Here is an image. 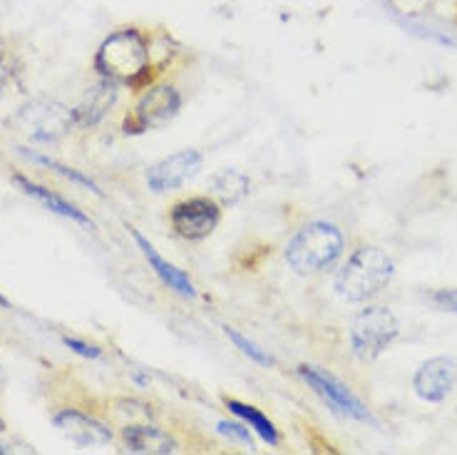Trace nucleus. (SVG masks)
Here are the masks:
<instances>
[{"label":"nucleus","instance_id":"1","mask_svg":"<svg viewBox=\"0 0 457 455\" xmlns=\"http://www.w3.org/2000/svg\"><path fill=\"white\" fill-rule=\"evenodd\" d=\"M395 264L388 254L378 247H363L343 264L336 274V291L345 301H368L370 296L380 294L393 279Z\"/></svg>","mask_w":457,"mask_h":455},{"label":"nucleus","instance_id":"2","mask_svg":"<svg viewBox=\"0 0 457 455\" xmlns=\"http://www.w3.org/2000/svg\"><path fill=\"white\" fill-rule=\"evenodd\" d=\"M95 68L100 70L104 80L114 85H132L139 78L147 75L149 68V50L147 40L137 30H120L104 40L97 57Z\"/></svg>","mask_w":457,"mask_h":455},{"label":"nucleus","instance_id":"3","mask_svg":"<svg viewBox=\"0 0 457 455\" xmlns=\"http://www.w3.org/2000/svg\"><path fill=\"white\" fill-rule=\"evenodd\" d=\"M343 254V234L336 224L311 222L286 247V262L296 274H316L338 262Z\"/></svg>","mask_w":457,"mask_h":455},{"label":"nucleus","instance_id":"4","mask_svg":"<svg viewBox=\"0 0 457 455\" xmlns=\"http://www.w3.org/2000/svg\"><path fill=\"white\" fill-rule=\"evenodd\" d=\"M400 326L395 314L386 307H368L353 319L351 349L361 361H376L390 343L398 339Z\"/></svg>","mask_w":457,"mask_h":455},{"label":"nucleus","instance_id":"5","mask_svg":"<svg viewBox=\"0 0 457 455\" xmlns=\"http://www.w3.org/2000/svg\"><path fill=\"white\" fill-rule=\"evenodd\" d=\"M15 125L30 139L53 142V139L68 135L70 127L75 125V114L65 105L53 103V100H33L18 113Z\"/></svg>","mask_w":457,"mask_h":455},{"label":"nucleus","instance_id":"6","mask_svg":"<svg viewBox=\"0 0 457 455\" xmlns=\"http://www.w3.org/2000/svg\"><path fill=\"white\" fill-rule=\"evenodd\" d=\"M298 374L319 393L320 399L326 400V403H331L333 410H338V413L348 416V418H355V421L376 423L373 416L368 413L366 406H363V400L358 399L353 391L345 386V383H341L333 374L323 371L319 366H301Z\"/></svg>","mask_w":457,"mask_h":455},{"label":"nucleus","instance_id":"7","mask_svg":"<svg viewBox=\"0 0 457 455\" xmlns=\"http://www.w3.org/2000/svg\"><path fill=\"white\" fill-rule=\"evenodd\" d=\"M219 212L217 202L204 199V197H196V199H184L179 205L171 206V229L182 237V240L199 241L209 237L214 229L219 227Z\"/></svg>","mask_w":457,"mask_h":455},{"label":"nucleus","instance_id":"8","mask_svg":"<svg viewBox=\"0 0 457 455\" xmlns=\"http://www.w3.org/2000/svg\"><path fill=\"white\" fill-rule=\"evenodd\" d=\"M202 170V155L196 149H182L177 155H170L167 160L152 164L147 170V184L152 192H170L189 182Z\"/></svg>","mask_w":457,"mask_h":455},{"label":"nucleus","instance_id":"9","mask_svg":"<svg viewBox=\"0 0 457 455\" xmlns=\"http://www.w3.org/2000/svg\"><path fill=\"white\" fill-rule=\"evenodd\" d=\"M179 107H182V97L174 88H170V85L152 88L139 100L135 127L137 130H160V127L170 125L171 120L177 117Z\"/></svg>","mask_w":457,"mask_h":455},{"label":"nucleus","instance_id":"10","mask_svg":"<svg viewBox=\"0 0 457 455\" xmlns=\"http://www.w3.org/2000/svg\"><path fill=\"white\" fill-rule=\"evenodd\" d=\"M457 366L450 358H433L420 366V371L412 378L415 393L428 403H443L455 388Z\"/></svg>","mask_w":457,"mask_h":455},{"label":"nucleus","instance_id":"11","mask_svg":"<svg viewBox=\"0 0 457 455\" xmlns=\"http://www.w3.org/2000/svg\"><path fill=\"white\" fill-rule=\"evenodd\" d=\"M55 428L70 443L80 445V448H95V445L112 443V431L104 423L95 421L85 413L78 410H62L55 416Z\"/></svg>","mask_w":457,"mask_h":455},{"label":"nucleus","instance_id":"12","mask_svg":"<svg viewBox=\"0 0 457 455\" xmlns=\"http://www.w3.org/2000/svg\"><path fill=\"white\" fill-rule=\"evenodd\" d=\"M129 234H132V240L137 241V247L142 249V254H145V259H147L149 266L154 269V274L160 276L164 284L170 286V289H174L177 294L196 296V289L195 284H192V279H189L182 269H177L174 264H170L167 259H162L160 254H157V249H154V247H152V244L139 234L137 229L129 227Z\"/></svg>","mask_w":457,"mask_h":455},{"label":"nucleus","instance_id":"13","mask_svg":"<svg viewBox=\"0 0 457 455\" xmlns=\"http://www.w3.org/2000/svg\"><path fill=\"white\" fill-rule=\"evenodd\" d=\"M125 443L132 453L142 455H170L177 451V443L171 441L167 433H162L154 426H127Z\"/></svg>","mask_w":457,"mask_h":455},{"label":"nucleus","instance_id":"14","mask_svg":"<svg viewBox=\"0 0 457 455\" xmlns=\"http://www.w3.org/2000/svg\"><path fill=\"white\" fill-rule=\"evenodd\" d=\"M114 97H117L114 82L103 80L100 85H95L92 90H87L85 100L72 110L75 122H78V125H97L104 114H107V110L112 107Z\"/></svg>","mask_w":457,"mask_h":455},{"label":"nucleus","instance_id":"15","mask_svg":"<svg viewBox=\"0 0 457 455\" xmlns=\"http://www.w3.org/2000/svg\"><path fill=\"white\" fill-rule=\"evenodd\" d=\"M15 180V184L23 190L28 197H33V199H37L40 205H46L50 212H55V215L60 216H68V219H72V222H78V224H82V227H90L92 229V219L85 212H80L75 205H70V202H65L62 197H57L55 192H50V190H46V187H40V184L30 182V180H25V177H21V174H15L12 177Z\"/></svg>","mask_w":457,"mask_h":455},{"label":"nucleus","instance_id":"16","mask_svg":"<svg viewBox=\"0 0 457 455\" xmlns=\"http://www.w3.org/2000/svg\"><path fill=\"white\" fill-rule=\"evenodd\" d=\"M228 410L237 416V418H241V421L246 423L249 428H253V431L262 435L263 441L269 445H278V433H276L274 423L269 421L266 416H263L262 410L253 409V406H246V403H241V400H228L227 403Z\"/></svg>","mask_w":457,"mask_h":455},{"label":"nucleus","instance_id":"17","mask_svg":"<svg viewBox=\"0 0 457 455\" xmlns=\"http://www.w3.org/2000/svg\"><path fill=\"white\" fill-rule=\"evenodd\" d=\"M212 190H214V194H217L224 205H237L249 192V180L237 170H224L214 174Z\"/></svg>","mask_w":457,"mask_h":455},{"label":"nucleus","instance_id":"18","mask_svg":"<svg viewBox=\"0 0 457 455\" xmlns=\"http://www.w3.org/2000/svg\"><path fill=\"white\" fill-rule=\"evenodd\" d=\"M18 152L23 155L25 160H30L35 162V164H43V167H50L53 172H57L60 177H65V180H72V182H78L82 184V187H87L90 192H95L97 197H103V190L97 187V184L92 182L90 177H85L82 172L78 170H70V167H65V164H60V162L55 160H50V157H46V155H37V152H30V149H23V147H18Z\"/></svg>","mask_w":457,"mask_h":455},{"label":"nucleus","instance_id":"19","mask_svg":"<svg viewBox=\"0 0 457 455\" xmlns=\"http://www.w3.org/2000/svg\"><path fill=\"white\" fill-rule=\"evenodd\" d=\"M224 331H227L228 339L237 343V349H239V351L244 353V356H249L253 364H259V366H274L276 364L274 356H271V353H266V351H263V349H259V346H256V343H253V341H249L246 336H241V333L237 329H228V326H227V329H224Z\"/></svg>","mask_w":457,"mask_h":455},{"label":"nucleus","instance_id":"20","mask_svg":"<svg viewBox=\"0 0 457 455\" xmlns=\"http://www.w3.org/2000/svg\"><path fill=\"white\" fill-rule=\"evenodd\" d=\"M217 431L221 433V435H227V438H231V441H237V443L246 445L249 451H253V438H252V433H249V428H246V426H241V423L219 421L217 423Z\"/></svg>","mask_w":457,"mask_h":455},{"label":"nucleus","instance_id":"21","mask_svg":"<svg viewBox=\"0 0 457 455\" xmlns=\"http://www.w3.org/2000/svg\"><path fill=\"white\" fill-rule=\"evenodd\" d=\"M430 301H433L437 308H443V311H453V314H457V289H440V291H435V294L430 296Z\"/></svg>","mask_w":457,"mask_h":455},{"label":"nucleus","instance_id":"22","mask_svg":"<svg viewBox=\"0 0 457 455\" xmlns=\"http://www.w3.org/2000/svg\"><path fill=\"white\" fill-rule=\"evenodd\" d=\"M65 346H68L70 351H75V353H80V356H85V358H100V349L97 346H90V343H85V341H78V339H65Z\"/></svg>","mask_w":457,"mask_h":455},{"label":"nucleus","instance_id":"23","mask_svg":"<svg viewBox=\"0 0 457 455\" xmlns=\"http://www.w3.org/2000/svg\"><path fill=\"white\" fill-rule=\"evenodd\" d=\"M3 435H5V423H3V418H0V455L11 453V448L3 443Z\"/></svg>","mask_w":457,"mask_h":455},{"label":"nucleus","instance_id":"24","mask_svg":"<svg viewBox=\"0 0 457 455\" xmlns=\"http://www.w3.org/2000/svg\"><path fill=\"white\" fill-rule=\"evenodd\" d=\"M3 85H5V70L0 68V92H3Z\"/></svg>","mask_w":457,"mask_h":455},{"label":"nucleus","instance_id":"25","mask_svg":"<svg viewBox=\"0 0 457 455\" xmlns=\"http://www.w3.org/2000/svg\"><path fill=\"white\" fill-rule=\"evenodd\" d=\"M0 307L8 308V299H5V296H0Z\"/></svg>","mask_w":457,"mask_h":455}]
</instances>
